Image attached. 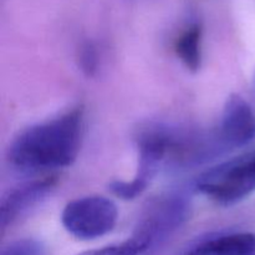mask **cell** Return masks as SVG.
<instances>
[{
    "label": "cell",
    "instance_id": "obj_1",
    "mask_svg": "<svg viewBox=\"0 0 255 255\" xmlns=\"http://www.w3.org/2000/svg\"><path fill=\"white\" fill-rule=\"evenodd\" d=\"M84 111L81 107L31 125L14 137L7 162L17 172L36 174L70 167L81 147Z\"/></svg>",
    "mask_w": 255,
    "mask_h": 255
},
{
    "label": "cell",
    "instance_id": "obj_2",
    "mask_svg": "<svg viewBox=\"0 0 255 255\" xmlns=\"http://www.w3.org/2000/svg\"><path fill=\"white\" fill-rule=\"evenodd\" d=\"M183 142L181 136L166 127L156 126L143 131L137 139L138 163L136 174L131 181L111 182L110 191L126 201L141 196L167 161L181 158Z\"/></svg>",
    "mask_w": 255,
    "mask_h": 255
},
{
    "label": "cell",
    "instance_id": "obj_3",
    "mask_svg": "<svg viewBox=\"0 0 255 255\" xmlns=\"http://www.w3.org/2000/svg\"><path fill=\"white\" fill-rule=\"evenodd\" d=\"M197 191L221 206H232L255 192V149L229 158L204 171Z\"/></svg>",
    "mask_w": 255,
    "mask_h": 255
},
{
    "label": "cell",
    "instance_id": "obj_4",
    "mask_svg": "<svg viewBox=\"0 0 255 255\" xmlns=\"http://www.w3.org/2000/svg\"><path fill=\"white\" fill-rule=\"evenodd\" d=\"M119 208L104 196H86L74 199L61 213L64 228L80 241H94L106 236L116 227Z\"/></svg>",
    "mask_w": 255,
    "mask_h": 255
},
{
    "label": "cell",
    "instance_id": "obj_5",
    "mask_svg": "<svg viewBox=\"0 0 255 255\" xmlns=\"http://www.w3.org/2000/svg\"><path fill=\"white\" fill-rule=\"evenodd\" d=\"M189 208L188 197L183 193H171L161 197L149 207L131 238L146 253L181 228L188 218Z\"/></svg>",
    "mask_w": 255,
    "mask_h": 255
},
{
    "label": "cell",
    "instance_id": "obj_6",
    "mask_svg": "<svg viewBox=\"0 0 255 255\" xmlns=\"http://www.w3.org/2000/svg\"><path fill=\"white\" fill-rule=\"evenodd\" d=\"M222 148H241L255 138V114L246 99L233 94L227 99L217 128Z\"/></svg>",
    "mask_w": 255,
    "mask_h": 255
},
{
    "label": "cell",
    "instance_id": "obj_7",
    "mask_svg": "<svg viewBox=\"0 0 255 255\" xmlns=\"http://www.w3.org/2000/svg\"><path fill=\"white\" fill-rule=\"evenodd\" d=\"M56 182V177L47 176L22 183L7 192L6 196L1 199V206H0L1 231L4 232L20 217L41 203L55 188Z\"/></svg>",
    "mask_w": 255,
    "mask_h": 255
},
{
    "label": "cell",
    "instance_id": "obj_8",
    "mask_svg": "<svg viewBox=\"0 0 255 255\" xmlns=\"http://www.w3.org/2000/svg\"><path fill=\"white\" fill-rule=\"evenodd\" d=\"M182 255H255V234L222 232L192 243Z\"/></svg>",
    "mask_w": 255,
    "mask_h": 255
},
{
    "label": "cell",
    "instance_id": "obj_9",
    "mask_svg": "<svg viewBox=\"0 0 255 255\" xmlns=\"http://www.w3.org/2000/svg\"><path fill=\"white\" fill-rule=\"evenodd\" d=\"M174 51L188 71L197 72L202 65V27L192 22L177 37Z\"/></svg>",
    "mask_w": 255,
    "mask_h": 255
},
{
    "label": "cell",
    "instance_id": "obj_10",
    "mask_svg": "<svg viewBox=\"0 0 255 255\" xmlns=\"http://www.w3.org/2000/svg\"><path fill=\"white\" fill-rule=\"evenodd\" d=\"M144 254L143 248L133 238L127 239L120 244L107 246L104 248L92 249L77 255H142Z\"/></svg>",
    "mask_w": 255,
    "mask_h": 255
},
{
    "label": "cell",
    "instance_id": "obj_11",
    "mask_svg": "<svg viewBox=\"0 0 255 255\" xmlns=\"http://www.w3.org/2000/svg\"><path fill=\"white\" fill-rule=\"evenodd\" d=\"M79 66L86 76L91 77L96 74L99 66V55L94 42H82L79 49Z\"/></svg>",
    "mask_w": 255,
    "mask_h": 255
},
{
    "label": "cell",
    "instance_id": "obj_12",
    "mask_svg": "<svg viewBox=\"0 0 255 255\" xmlns=\"http://www.w3.org/2000/svg\"><path fill=\"white\" fill-rule=\"evenodd\" d=\"M0 255H46V249L39 241L20 239L5 247Z\"/></svg>",
    "mask_w": 255,
    "mask_h": 255
},
{
    "label": "cell",
    "instance_id": "obj_13",
    "mask_svg": "<svg viewBox=\"0 0 255 255\" xmlns=\"http://www.w3.org/2000/svg\"><path fill=\"white\" fill-rule=\"evenodd\" d=\"M253 87H254V90H255V76H254V82H253Z\"/></svg>",
    "mask_w": 255,
    "mask_h": 255
}]
</instances>
